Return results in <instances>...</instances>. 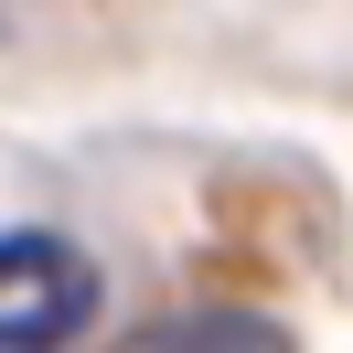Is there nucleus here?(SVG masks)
I'll list each match as a JSON object with an SVG mask.
<instances>
[{"label":"nucleus","mask_w":353,"mask_h":353,"mask_svg":"<svg viewBox=\"0 0 353 353\" xmlns=\"http://www.w3.org/2000/svg\"><path fill=\"white\" fill-rule=\"evenodd\" d=\"M97 321V257L54 225L0 236V353H65Z\"/></svg>","instance_id":"obj_1"},{"label":"nucleus","mask_w":353,"mask_h":353,"mask_svg":"<svg viewBox=\"0 0 353 353\" xmlns=\"http://www.w3.org/2000/svg\"><path fill=\"white\" fill-rule=\"evenodd\" d=\"M129 353H289V332L257 310H172V321L129 332Z\"/></svg>","instance_id":"obj_2"}]
</instances>
